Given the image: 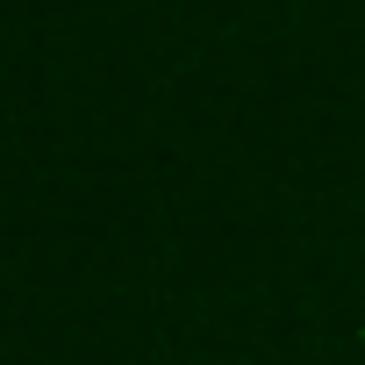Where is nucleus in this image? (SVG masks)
<instances>
[]
</instances>
